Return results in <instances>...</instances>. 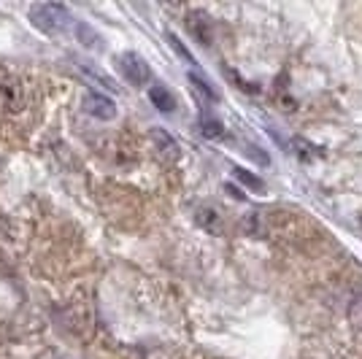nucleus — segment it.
<instances>
[{
  "instance_id": "f257e3e1",
  "label": "nucleus",
  "mask_w": 362,
  "mask_h": 359,
  "mask_svg": "<svg viewBox=\"0 0 362 359\" xmlns=\"http://www.w3.org/2000/svg\"><path fill=\"white\" fill-rule=\"evenodd\" d=\"M41 119V87L0 65V135L22 138Z\"/></svg>"
},
{
  "instance_id": "f03ea898",
  "label": "nucleus",
  "mask_w": 362,
  "mask_h": 359,
  "mask_svg": "<svg viewBox=\"0 0 362 359\" xmlns=\"http://www.w3.org/2000/svg\"><path fill=\"white\" fill-rule=\"evenodd\" d=\"M30 19L35 22L38 30L49 33H62L68 25H71V14L65 6H57V3H44V6H33L30 8Z\"/></svg>"
},
{
  "instance_id": "7ed1b4c3",
  "label": "nucleus",
  "mask_w": 362,
  "mask_h": 359,
  "mask_svg": "<svg viewBox=\"0 0 362 359\" xmlns=\"http://www.w3.org/2000/svg\"><path fill=\"white\" fill-rule=\"evenodd\" d=\"M119 71L133 87H146L151 78L146 60H144L141 54H136V52H124V54H119Z\"/></svg>"
},
{
  "instance_id": "20e7f679",
  "label": "nucleus",
  "mask_w": 362,
  "mask_h": 359,
  "mask_svg": "<svg viewBox=\"0 0 362 359\" xmlns=\"http://www.w3.org/2000/svg\"><path fill=\"white\" fill-rule=\"evenodd\" d=\"M84 108H87V114L95 117V119L108 122L117 117V105H114V100H108V98H103V95H87V98H84Z\"/></svg>"
},
{
  "instance_id": "39448f33",
  "label": "nucleus",
  "mask_w": 362,
  "mask_h": 359,
  "mask_svg": "<svg viewBox=\"0 0 362 359\" xmlns=\"http://www.w3.org/2000/svg\"><path fill=\"white\" fill-rule=\"evenodd\" d=\"M197 225L214 233V235H219L222 227H225V216L216 206H203V208H197Z\"/></svg>"
},
{
  "instance_id": "423d86ee",
  "label": "nucleus",
  "mask_w": 362,
  "mask_h": 359,
  "mask_svg": "<svg viewBox=\"0 0 362 359\" xmlns=\"http://www.w3.org/2000/svg\"><path fill=\"white\" fill-rule=\"evenodd\" d=\"M189 30H192V35H195L203 46H211L214 28H211V22H209V16L206 14H189Z\"/></svg>"
},
{
  "instance_id": "0eeeda50",
  "label": "nucleus",
  "mask_w": 362,
  "mask_h": 359,
  "mask_svg": "<svg viewBox=\"0 0 362 359\" xmlns=\"http://www.w3.org/2000/svg\"><path fill=\"white\" fill-rule=\"evenodd\" d=\"M243 233L252 235V238H265L268 235V216L262 211H252L246 219L241 222Z\"/></svg>"
},
{
  "instance_id": "6e6552de",
  "label": "nucleus",
  "mask_w": 362,
  "mask_h": 359,
  "mask_svg": "<svg viewBox=\"0 0 362 359\" xmlns=\"http://www.w3.org/2000/svg\"><path fill=\"white\" fill-rule=\"evenodd\" d=\"M149 100L154 103V108H160L163 114H170V111L176 108L173 95H170V92H168V87H163V84H151V87H149Z\"/></svg>"
},
{
  "instance_id": "1a4fd4ad",
  "label": "nucleus",
  "mask_w": 362,
  "mask_h": 359,
  "mask_svg": "<svg viewBox=\"0 0 362 359\" xmlns=\"http://www.w3.org/2000/svg\"><path fill=\"white\" fill-rule=\"evenodd\" d=\"M200 133H203V138H211V141H227V130L222 122L216 119H200Z\"/></svg>"
},
{
  "instance_id": "9d476101",
  "label": "nucleus",
  "mask_w": 362,
  "mask_h": 359,
  "mask_svg": "<svg viewBox=\"0 0 362 359\" xmlns=\"http://www.w3.org/2000/svg\"><path fill=\"white\" fill-rule=\"evenodd\" d=\"M189 84H195V90L206 98V100H211V103H216L219 100V92H216V87H214L209 78H203L200 73H189Z\"/></svg>"
},
{
  "instance_id": "9b49d317",
  "label": "nucleus",
  "mask_w": 362,
  "mask_h": 359,
  "mask_svg": "<svg viewBox=\"0 0 362 359\" xmlns=\"http://www.w3.org/2000/svg\"><path fill=\"white\" fill-rule=\"evenodd\" d=\"M233 176H235V181H241L246 189H252V192H262L265 189V181L257 179L255 173H249L246 167H233Z\"/></svg>"
},
{
  "instance_id": "f8f14e48",
  "label": "nucleus",
  "mask_w": 362,
  "mask_h": 359,
  "mask_svg": "<svg viewBox=\"0 0 362 359\" xmlns=\"http://www.w3.org/2000/svg\"><path fill=\"white\" fill-rule=\"evenodd\" d=\"M289 146H292V151L300 157L303 163L314 160V157H317V151H319L317 146H314V143H308L305 138H292V141H289Z\"/></svg>"
},
{
  "instance_id": "ddd939ff",
  "label": "nucleus",
  "mask_w": 362,
  "mask_h": 359,
  "mask_svg": "<svg viewBox=\"0 0 362 359\" xmlns=\"http://www.w3.org/2000/svg\"><path fill=\"white\" fill-rule=\"evenodd\" d=\"M81 71H84V73H87V78H92L95 84H100V87H106V90L117 92V81H114L111 76L103 73V71H98L95 65H81Z\"/></svg>"
},
{
  "instance_id": "4468645a",
  "label": "nucleus",
  "mask_w": 362,
  "mask_h": 359,
  "mask_svg": "<svg viewBox=\"0 0 362 359\" xmlns=\"http://www.w3.org/2000/svg\"><path fill=\"white\" fill-rule=\"evenodd\" d=\"M76 35H78V41H81L84 46H90V49H95V52H100L103 38L92 30V28H87V25H78V28H76Z\"/></svg>"
},
{
  "instance_id": "2eb2a0df",
  "label": "nucleus",
  "mask_w": 362,
  "mask_h": 359,
  "mask_svg": "<svg viewBox=\"0 0 362 359\" xmlns=\"http://www.w3.org/2000/svg\"><path fill=\"white\" fill-rule=\"evenodd\" d=\"M151 138H154V143H157L160 149L165 151V154H170V157H173V154L179 151L176 141H173V138H170V135H168L165 130H160V127H154V130H151Z\"/></svg>"
},
{
  "instance_id": "dca6fc26",
  "label": "nucleus",
  "mask_w": 362,
  "mask_h": 359,
  "mask_svg": "<svg viewBox=\"0 0 362 359\" xmlns=\"http://www.w3.org/2000/svg\"><path fill=\"white\" fill-rule=\"evenodd\" d=\"M243 154H246V157H252L259 167H268V165H271V157L265 154V149H259L257 143H243Z\"/></svg>"
},
{
  "instance_id": "f3484780",
  "label": "nucleus",
  "mask_w": 362,
  "mask_h": 359,
  "mask_svg": "<svg viewBox=\"0 0 362 359\" xmlns=\"http://www.w3.org/2000/svg\"><path fill=\"white\" fill-rule=\"evenodd\" d=\"M349 322L357 329H362V295L351 298V302H349Z\"/></svg>"
},
{
  "instance_id": "a211bd4d",
  "label": "nucleus",
  "mask_w": 362,
  "mask_h": 359,
  "mask_svg": "<svg viewBox=\"0 0 362 359\" xmlns=\"http://www.w3.org/2000/svg\"><path fill=\"white\" fill-rule=\"evenodd\" d=\"M168 44L173 46V52L179 54L181 60H187V62H189V65H195V57H192V54H189V49H187V46H184V44H181V41H179V35H173V33H168Z\"/></svg>"
},
{
  "instance_id": "6ab92c4d",
  "label": "nucleus",
  "mask_w": 362,
  "mask_h": 359,
  "mask_svg": "<svg viewBox=\"0 0 362 359\" xmlns=\"http://www.w3.org/2000/svg\"><path fill=\"white\" fill-rule=\"evenodd\" d=\"M225 189H227V192H230V195H233V197H235V200H243V197H246V195H243V192H241V189H235L233 184H227Z\"/></svg>"
}]
</instances>
